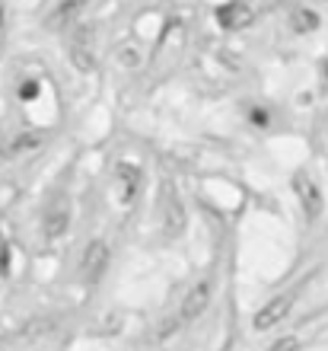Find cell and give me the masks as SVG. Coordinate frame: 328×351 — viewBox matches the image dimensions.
<instances>
[{
  "mask_svg": "<svg viewBox=\"0 0 328 351\" xmlns=\"http://www.w3.org/2000/svg\"><path fill=\"white\" fill-rule=\"evenodd\" d=\"M293 192H297V198H300V204H303V211H306V217L310 221H316L322 214V189L316 185V179H312L306 169H300V173L293 176Z\"/></svg>",
  "mask_w": 328,
  "mask_h": 351,
  "instance_id": "cell-1",
  "label": "cell"
},
{
  "mask_svg": "<svg viewBox=\"0 0 328 351\" xmlns=\"http://www.w3.org/2000/svg\"><path fill=\"white\" fill-rule=\"evenodd\" d=\"M293 304H297V294H293V291L271 297V300H268V304H264L262 310L255 313V329H258V332H264V329L277 326L281 319H287V316H290V310H293Z\"/></svg>",
  "mask_w": 328,
  "mask_h": 351,
  "instance_id": "cell-2",
  "label": "cell"
},
{
  "mask_svg": "<svg viewBox=\"0 0 328 351\" xmlns=\"http://www.w3.org/2000/svg\"><path fill=\"white\" fill-rule=\"evenodd\" d=\"M67 227H71V202L67 198H55L48 204L45 217H42V233H45L48 243H55L67 233Z\"/></svg>",
  "mask_w": 328,
  "mask_h": 351,
  "instance_id": "cell-3",
  "label": "cell"
},
{
  "mask_svg": "<svg viewBox=\"0 0 328 351\" xmlns=\"http://www.w3.org/2000/svg\"><path fill=\"white\" fill-rule=\"evenodd\" d=\"M105 268H109V243L92 240L80 259V278L83 281H99Z\"/></svg>",
  "mask_w": 328,
  "mask_h": 351,
  "instance_id": "cell-4",
  "label": "cell"
},
{
  "mask_svg": "<svg viewBox=\"0 0 328 351\" xmlns=\"http://www.w3.org/2000/svg\"><path fill=\"white\" fill-rule=\"evenodd\" d=\"M185 227V208L175 195V185L166 182V192H163V233L166 237H179Z\"/></svg>",
  "mask_w": 328,
  "mask_h": 351,
  "instance_id": "cell-5",
  "label": "cell"
},
{
  "mask_svg": "<svg viewBox=\"0 0 328 351\" xmlns=\"http://www.w3.org/2000/svg\"><path fill=\"white\" fill-rule=\"evenodd\" d=\"M252 19H255V7L246 0H233V3H223L217 10V23L223 29H246L252 26Z\"/></svg>",
  "mask_w": 328,
  "mask_h": 351,
  "instance_id": "cell-6",
  "label": "cell"
},
{
  "mask_svg": "<svg viewBox=\"0 0 328 351\" xmlns=\"http://www.w3.org/2000/svg\"><path fill=\"white\" fill-rule=\"evenodd\" d=\"M210 281H198V285L185 294L182 300V323H192V319H198V316H204V310H207L210 304Z\"/></svg>",
  "mask_w": 328,
  "mask_h": 351,
  "instance_id": "cell-7",
  "label": "cell"
},
{
  "mask_svg": "<svg viewBox=\"0 0 328 351\" xmlns=\"http://www.w3.org/2000/svg\"><path fill=\"white\" fill-rule=\"evenodd\" d=\"M115 185H118V202L131 204L137 189H140V169H137L134 163H118V167H115Z\"/></svg>",
  "mask_w": 328,
  "mask_h": 351,
  "instance_id": "cell-8",
  "label": "cell"
},
{
  "mask_svg": "<svg viewBox=\"0 0 328 351\" xmlns=\"http://www.w3.org/2000/svg\"><path fill=\"white\" fill-rule=\"evenodd\" d=\"M290 29L297 32V36H310V32L319 29V16L306 7H293L290 10Z\"/></svg>",
  "mask_w": 328,
  "mask_h": 351,
  "instance_id": "cell-9",
  "label": "cell"
},
{
  "mask_svg": "<svg viewBox=\"0 0 328 351\" xmlns=\"http://www.w3.org/2000/svg\"><path fill=\"white\" fill-rule=\"evenodd\" d=\"M58 319L55 316H42V319H32V323H26L23 329H19V339L23 342H38V339H45L48 332H55Z\"/></svg>",
  "mask_w": 328,
  "mask_h": 351,
  "instance_id": "cell-10",
  "label": "cell"
},
{
  "mask_svg": "<svg viewBox=\"0 0 328 351\" xmlns=\"http://www.w3.org/2000/svg\"><path fill=\"white\" fill-rule=\"evenodd\" d=\"M38 144H42V138H38V134L23 131V134H16V138H10V144L0 150V157H19V154H26V150H36Z\"/></svg>",
  "mask_w": 328,
  "mask_h": 351,
  "instance_id": "cell-11",
  "label": "cell"
},
{
  "mask_svg": "<svg viewBox=\"0 0 328 351\" xmlns=\"http://www.w3.org/2000/svg\"><path fill=\"white\" fill-rule=\"evenodd\" d=\"M71 58H73V67H77V71H92V67H96V55H92L83 42H73L71 45Z\"/></svg>",
  "mask_w": 328,
  "mask_h": 351,
  "instance_id": "cell-12",
  "label": "cell"
},
{
  "mask_svg": "<svg viewBox=\"0 0 328 351\" xmlns=\"http://www.w3.org/2000/svg\"><path fill=\"white\" fill-rule=\"evenodd\" d=\"M297 348H300L297 339H281V342L274 345V348H268V351H297Z\"/></svg>",
  "mask_w": 328,
  "mask_h": 351,
  "instance_id": "cell-13",
  "label": "cell"
},
{
  "mask_svg": "<svg viewBox=\"0 0 328 351\" xmlns=\"http://www.w3.org/2000/svg\"><path fill=\"white\" fill-rule=\"evenodd\" d=\"M19 96H23V99H36V96H38V84H32V80H29V84H23Z\"/></svg>",
  "mask_w": 328,
  "mask_h": 351,
  "instance_id": "cell-14",
  "label": "cell"
},
{
  "mask_svg": "<svg viewBox=\"0 0 328 351\" xmlns=\"http://www.w3.org/2000/svg\"><path fill=\"white\" fill-rule=\"evenodd\" d=\"M322 74H325V80H328V61H325V64H322Z\"/></svg>",
  "mask_w": 328,
  "mask_h": 351,
  "instance_id": "cell-15",
  "label": "cell"
}]
</instances>
